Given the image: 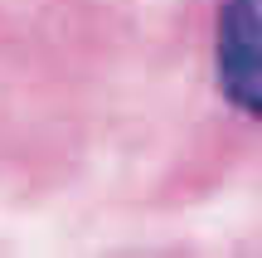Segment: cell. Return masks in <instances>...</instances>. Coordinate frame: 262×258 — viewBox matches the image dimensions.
I'll use <instances>...</instances> for the list:
<instances>
[{"label": "cell", "instance_id": "cell-1", "mask_svg": "<svg viewBox=\"0 0 262 258\" xmlns=\"http://www.w3.org/2000/svg\"><path fill=\"white\" fill-rule=\"evenodd\" d=\"M214 78L233 112L262 122V0H219Z\"/></svg>", "mask_w": 262, "mask_h": 258}]
</instances>
